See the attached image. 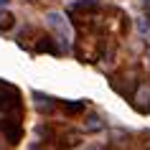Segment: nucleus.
<instances>
[{
	"mask_svg": "<svg viewBox=\"0 0 150 150\" xmlns=\"http://www.w3.org/2000/svg\"><path fill=\"white\" fill-rule=\"evenodd\" d=\"M0 112L5 115H23V102L21 92L8 81H0Z\"/></svg>",
	"mask_w": 150,
	"mask_h": 150,
	"instance_id": "1",
	"label": "nucleus"
},
{
	"mask_svg": "<svg viewBox=\"0 0 150 150\" xmlns=\"http://www.w3.org/2000/svg\"><path fill=\"white\" fill-rule=\"evenodd\" d=\"M0 132L5 135V140H8L10 145L21 142V137H23V122H21V115H3V120H0Z\"/></svg>",
	"mask_w": 150,
	"mask_h": 150,
	"instance_id": "2",
	"label": "nucleus"
},
{
	"mask_svg": "<svg viewBox=\"0 0 150 150\" xmlns=\"http://www.w3.org/2000/svg\"><path fill=\"white\" fill-rule=\"evenodd\" d=\"M46 25L56 33V38H59V43H61V46H69V41H71V28H69V23H66V18H64L61 13H48V16H46Z\"/></svg>",
	"mask_w": 150,
	"mask_h": 150,
	"instance_id": "3",
	"label": "nucleus"
},
{
	"mask_svg": "<svg viewBox=\"0 0 150 150\" xmlns=\"http://www.w3.org/2000/svg\"><path fill=\"white\" fill-rule=\"evenodd\" d=\"M33 99H36L38 112H48V115H51V112L56 110V99H51V97H43V94H38V92H36V94H33Z\"/></svg>",
	"mask_w": 150,
	"mask_h": 150,
	"instance_id": "4",
	"label": "nucleus"
},
{
	"mask_svg": "<svg viewBox=\"0 0 150 150\" xmlns=\"http://www.w3.org/2000/svg\"><path fill=\"white\" fill-rule=\"evenodd\" d=\"M13 25H16V16L10 10H0V33L13 31Z\"/></svg>",
	"mask_w": 150,
	"mask_h": 150,
	"instance_id": "5",
	"label": "nucleus"
},
{
	"mask_svg": "<svg viewBox=\"0 0 150 150\" xmlns=\"http://www.w3.org/2000/svg\"><path fill=\"white\" fill-rule=\"evenodd\" d=\"M61 107H64L66 115H79V112H84V102H64Z\"/></svg>",
	"mask_w": 150,
	"mask_h": 150,
	"instance_id": "6",
	"label": "nucleus"
},
{
	"mask_svg": "<svg viewBox=\"0 0 150 150\" xmlns=\"http://www.w3.org/2000/svg\"><path fill=\"white\" fill-rule=\"evenodd\" d=\"M102 127H104V125H102V120L92 115V117L87 120V125H84V130H87V132H94V130H102Z\"/></svg>",
	"mask_w": 150,
	"mask_h": 150,
	"instance_id": "7",
	"label": "nucleus"
},
{
	"mask_svg": "<svg viewBox=\"0 0 150 150\" xmlns=\"http://www.w3.org/2000/svg\"><path fill=\"white\" fill-rule=\"evenodd\" d=\"M142 10H145V21H148V25H150V0L142 3Z\"/></svg>",
	"mask_w": 150,
	"mask_h": 150,
	"instance_id": "8",
	"label": "nucleus"
},
{
	"mask_svg": "<svg viewBox=\"0 0 150 150\" xmlns=\"http://www.w3.org/2000/svg\"><path fill=\"white\" fill-rule=\"evenodd\" d=\"M8 3H10V0H0V8H3V5H8Z\"/></svg>",
	"mask_w": 150,
	"mask_h": 150,
	"instance_id": "9",
	"label": "nucleus"
}]
</instances>
